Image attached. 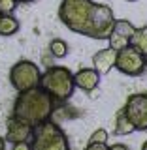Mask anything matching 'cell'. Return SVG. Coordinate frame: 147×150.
<instances>
[{
	"instance_id": "obj_1",
	"label": "cell",
	"mask_w": 147,
	"mask_h": 150,
	"mask_svg": "<svg viewBox=\"0 0 147 150\" xmlns=\"http://www.w3.org/2000/svg\"><path fill=\"white\" fill-rule=\"evenodd\" d=\"M57 103L59 101L51 94H47L42 86H36V88H30V90L19 92L17 100L13 103L11 115L30 126H36L53 116Z\"/></svg>"
},
{
	"instance_id": "obj_2",
	"label": "cell",
	"mask_w": 147,
	"mask_h": 150,
	"mask_svg": "<svg viewBox=\"0 0 147 150\" xmlns=\"http://www.w3.org/2000/svg\"><path fill=\"white\" fill-rule=\"evenodd\" d=\"M94 4L96 2L93 0H62L59 6V19L75 34L89 36Z\"/></svg>"
},
{
	"instance_id": "obj_3",
	"label": "cell",
	"mask_w": 147,
	"mask_h": 150,
	"mask_svg": "<svg viewBox=\"0 0 147 150\" xmlns=\"http://www.w3.org/2000/svg\"><path fill=\"white\" fill-rule=\"evenodd\" d=\"M40 86L44 88L47 94L55 98L59 103H62L66 100H70L74 94L75 83H74V73L70 71L64 66H53V68H47L42 73L40 79Z\"/></svg>"
},
{
	"instance_id": "obj_4",
	"label": "cell",
	"mask_w": 147,
	"mask_h": 150,
	"mask_svg": "<svg viewBox=\"0 0 147 150\" xmlns=\"http://www.w3.org/2000/svg\"><path fill=\"white\" fill-rule=\"evenodd\" d=\"M68 146H70L68 139L55 120L47 118L40 124L32 126V135H30L32 150H68Z\"/></svg>"
},
{
	"instance_id": "obj_5",
	"label": "cell",
	"mask_w": 147,
	"mask_h": 150,
	"mask_svg": "<svg viewBox=\"0 0 147 150\" xmlns=\"http://www.w3.org/2000/svg\"><path fill=\"white\" fill-rule=\"evenodd\" d=\"M8 77H9L11 86L15 88L17 92H25V90L40 86L42 71L34 62H30V60H19L17 64L11 66Z\"/></svg>"
},
{
	"instance_id": "obj_6",
	"label": "cell",
	"mask_w": 147,
	"mask_h": 150,
	"mask_svg": "<svg viewBox=\"0 0 147 150\" xmlns=\"http://www.w3.org/2000/svg\"><path fill=\"white\" fill-rule=\"evenodd\" d=\"M115 68L119 69L123 75L128 77H138L147 69V56L141 54L138 49H134L132 45H126L125 49H121L117 53Z\"/></svg>"
},
{
	"instance_id": "obj_7",
	"label": "cell",
	"mask_w": 147,
	"mask_h": 150,
	"mask_svg": "<svg viewBox=\"0 0 147 150\" xmlns=\"http://www.w3.org/2000/svg\"><path fill=\"white\" fill-rule=\"evenodd\" d=\"M115 25V15L113 9L106 4H94L93 17H91V30H89V38L93 40H108Z\"/></svg>"
},
{
	"instance_id": "obj_8",
	"label": "cell",
	"mask_w": 147,
	"mask_h": 150,
	"mask_svg": "<svg viewBox=\"0 0 147 150\" xmlns=\"http://www.w3.org/2000/svg\"><path fill=\"white\" fill-rule=\"evenodd\" d=\"M125 112L132 122L136 131L147 129V92L145 94H132L125 103Z\"/></svg>"
},
{
	"instance_id": "obj_9",
	"label": "cell",
	"mask_w": 147,
	"mask_h": 150,
	"mask_svg": "<svg viewBox=\"0 0 147 150\" xmlns=\"http://www.w3.org/2000/svg\"><path fill=\"white\" fill-rule=\"evenodd\" d=\"M8 133H6V141L11 144L17 143H30V135H32V126L27 124V122L19 120L17 116H9L8 118Z\"/></svg>"
},
{
	"instance_id": "obj_10",
	"label": "cell",
	"mask_w": 147,
	"mask_h": 150,
	"mask_svg": "<svg viewBox=\"0 0 147 150\" xmlns=\"http://www.w3.org/2000/svg\"><path fill=\"white\" fill-rule=\"evenodd\" d=\"M102 75L94 68H81L77 73H74V83L77 88H81L83 92H93L98 88Z\"/></svg>"
},
{
	"instance_id": "obj_11",
	"label": "cell",
	"mask_w": 147,
	"mask_h": 150,
	"mask_svg": "<svg viewBox=\"0 0 147 150\" xmlns=\"http://www.w3.org/2000/svg\"><path fill=\"white\" fill-rule=\"evenodd\" d=\"M117 53L119 51L113 47H106L100 49L98 53H94L93 56V68L96 69L100 75H106L111 68H115V60H117Z\"/></svg>"
},
{
	"instance_id": "obj_12",
	"label": "cell",
	"mask_w": 147,
	"mask_h": 150,
	"mask_svg": "<svg viewBox=\"0 0 147 150\" xmlns=\"http://www.w3.org/2000/svg\"><path fill=\"white\" fill-rule=\"evenodd\" d=\"M113 131H115V135H130V133L136 131V128L132 126V122L128 120V116H126L125 109H121L115 115V126H113Z\"/></svg>"
},
{
	"instance_id": "obj_13",
	"label": "cell",
	"mask_w": 147,
	"mask_h": 150,
	"mask_svg": "<svg viewBox=\"0 0 147 150\" xmlns=\"http://www.w3.org/2000/svg\"><path fill=\"white\" fill-rule=\"evenodd\" d=\"M130 45L134 47V49H138L141 54L147 56V26L136 28V32L130 38Z\"/></svg>"
},
{
	"instance_id": "obj_14",
	"label": "cell",
	"mask_w": 147,
	"mask_h": 150,
	"mask_svg": "<svg viewBox=\"0 0 147 150\" xmlns=\"http://www.w3.org/2000/svg\"><path fill=\"white\" fill-rule=\"evenodd\" d=\"M108 131L106 129H96L94 133L91 135V139H89L87 143V148L89 150H102V148H108Z\"/></svg>"
},
{
	"instance_id": "obj_15",
	"label": "cell",
	"mask_w": 147,
	"mask_h": 150,
	"mask_svg": "<svg viewBox=\"0 0 147 150\" xmlns=\"http://www.w3.org/2000/svg\"><path fill=\"white\" fill-rule=\"evenodd\" d=\"M19 21L9 13V15H2L0 17V36H13L19 30Z\"/></svg>"
},
{
	"instance_id": "obj_16",
	"label": "cell",
	"mask_w": 147,
	"mask_h": 150,
	"mask_svg": "<svg viewBox=\"0 0 147 150\" xmlns=\"http://www.w3.org/2000/svg\"><path fill=\"white\" fill-rule=\"evenodd\" d=\"M113 32H117V34L125 36V38H132V34L136 32V26L132 25L130 21H126V19H115V25H113Z\"/></svg>"
},
{
	"instance_id": "obj_17",
	"label": "cell",
	"mask_w": 147,
	"mask_h": 150,
	"mask_svg": "<svg viewBox=\"0 0 147 150\" xmlns=\"http://www.w3.org/2000/svg\"><path fill=\"white\" fill-rule=\"evenodd\" d=\"M49 53L53 54L55 58H64V56L68 54V43H66L64 40L55 38V40H51V43H49Z\"/></svg>"
},
{
	"instance_id": "obj_18",
	"label": "cell",
	"mask_w": 147,
	"mask_h": 150,
	"mask_svg": "<svg viewBox=\"0 0 147 150\" xmlns=\"http://www.w3.org/2000/svg\"><path fill=\"white\" fill-rule=\"evenodd\" d=\"M108 43H110V47H113V49L121 51V49H125L126 45H130V40H128V38H125V36H121V34H117V32H113V30H111L110 38H108Z\"/></svg>"
},
{
	"instance_id": "obj_19",
	"label": "cell",
	"mask_w": 147,
	"mask_h": 150,
	"mask_svg": "<svg viewBox=\"0 0 147 150\" xmlns=\"http://www.w3.org/2000/svg\"><path fill=\"white\" fill-rule=\"evenodd\" d=\"M19 0H0V15H9L17 8Z\"/></svg>"
},
{
	"instance_id": "obj_20",
	"label": "cell",
	"mask_w": 147,
	"mask_h": 150,
	"mask_svg": "<svg viewBox=\"0 0 147 150\" xmlns=\"http://www.w3.org/2000/svg\"><path fill=\"white\" fill-rule=\"evenodd\" d=\"M108 148H113V150H128V146L126 144H108Z\"/></svg>"
},
{
	"instance_id": "obj_21",
	"label": "cell",
	"mask_w": 147,
	"mask_h": 150,
	"mask_svg": "<svg viewBox=\"0 0 147 150\" xmlns=\"http://www.w3.org/2000/svg\"><path fill=\"white\" fill-rule=\"evenodd\" d=\"M6 143H8L6 139H2V137H0V150H4V148H6Z\"/></svg>"
},
{
	"instance_id": "obj_22",
	"label": "cell",
	"mask_w": 147,
	"mask_h": 150,
	"mask_svg": "<svg viewBox=\"0 0 147 150\" xmlns=\"http://www.w3.org/2000/svg\"><path fill=\"white\" fill-rule=\"evenodd\" d=\"M141 148H143V150H147V141H145L143 144H141Z\"/></svg>"
},
{
	"instance_id": "obj_23",
	"label": "cell",
	"mask_w": 147,
	"mask_h": 150,
	"mask_svg": "<svg viewBox=\"0 0 147 150\" xmlns=\"http://www.w3.org/2000/svg\"><path fill=\"white\" fill-rule=\"evenodd\" d=\"M19 2H34V0H19Z\"/></svg>"
},
{
	"instance_id": "obj_24",
	"label": "cell",
	"mask_w": 147,
	"mask_h": 150,
	"mask_svg": "<svg viewBox=\"0 0 147 150\" xmlns=\"http://www.w3.org/2000/svg\"><path fill=\"white\" fill-rule=\"evenodd\" d=\"M126 2H136V0H126Z\"/></svg>"
},
{
	"instance_id": "obj_25",
	"label": "cell",
	"mask_w": 147,
	"mask_h": 150,
	"mask_svg": "<svg viewBox=\"0 0 147 150\" xmlns=\"http://www.w3.org/2000/svg\"><path fill=\"white\" fill-rule=\"evenodd\" d=\"M0 17H2V15H0Z\"/></svg>"
}]
</instances>
